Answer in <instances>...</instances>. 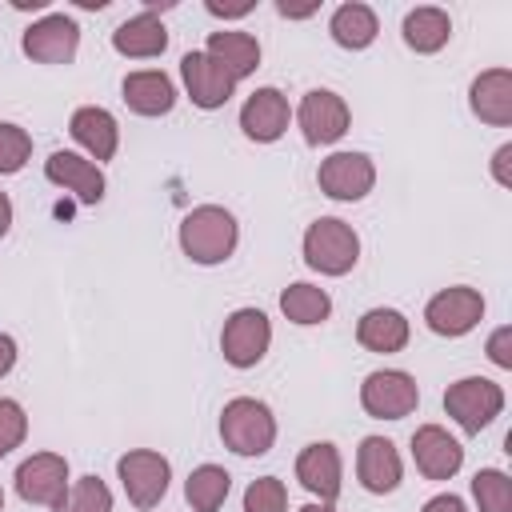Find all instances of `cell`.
<instances>
[{
    "mask_svg": "<svg viewBox=\"0 0 512 512\" xmlns=\"http://www.w3.org/2000/svg\"><path fill=\"white\" fill-rule=\"evenodd\" d=\"M180 248L196 264H220L236 248V220L220 204H200L180 224Z\"/></svg>",
    "mask_w": 512,
    "mask_h": 512,
    "instance_id": "1",
    "label": "cell"
},
{
    "mask_svg": "<svg viewBox=\"0 0 512 512\" xmlns=\"http://www.w3.org/2000/svg\"><path fill=\"white\" fill-rule=\"evenodd\" d=\"M220 436L236 456H264L276 440V420H272L268 404H260L252 396H236L224 404Z\"/></svg>",
    "mask_w": 512,
    "mask_h": 512,
    "instance_id": "2",
    "label": "cell"
},
{
    "mask_svg": "<svg viewBox=\"0 0 512 512\" xmlns=\"http://www.w3.org/2000/svg\"><path fill=\"white\" fill-rule=\"evenodd\" d=\"M304 260L324 272V276H344L356 260H360V240L356 232L336 220V216H320L308 232H304Z\"/></svg>",
    "mask_w": 512,
    "mask_h": 512,
    "instance_id": "3",
    "label": "cell"
},
{
    "mask_svg": "<svg viewBox=\"0 0 512 512\" xmlns=\"http://www.w3.org/2000/svg\"><path fill=\"white\" fill-rule=\"evenodd\" d=\"M444 408L448 416L464 428V432H480L488 428L500 408H504V392L496 380H484V376H468V380H456L448 392H444Z\"/></svg>",
    "mask_w": 512,
    "mask_h": 512,
    "instance_id": "4",
    "label": "cell"
},
{
    "mask_svg": "<svg viewBox=\"0 0 512 512\" xmlns=\"http://www.w3.org/2000/svg\"><path fill=\"white\" fill-rule=\"evenodd\" d=\"M420 400V388L408 372H396V368H384V372H372L364 384H360V404L368 416L376 420H400L416 408Z\"/></svg>",
    "mask_w": 512,
    "mask_h": 512,
    "instance_id": "5",
    "label": "cell"
},
{
    "mask_svg": "<svg viewBox=\"0 0 512 512\" xmlns=\"http://www.w3.org/2000/svg\"><path fill=\"white\" fill-rule=\"evenodd\" d=\"M268 344H272V324L260 308H240L228 316L220 348H224V360L232 368H252L268 352Z\"/></svg>",
    "mask_w": 512,
    "mask_h": 512,
    "instance_id": "6",
    "label": "cell"
},
{
    "mask_svg": "<svg viewBox=\"0 0 512 512\" xmlns=\"http://www.w3.org/2000/svg\"><path fill=\"white\" fill-rule=\"evenodd\" d=\"M116 472H120V484L136 508H156L160 496L168 492V460L160 452L136 448V452L120 456Z\"/></svg>",
    "mask_w": 512,
    "mask_h": 512,
    "instance_id": "7",
    "label": "cell"
},
{
    "mask_svg": "<svg viewBox=\"0 0 512 512\" xmlns=\"http://www.w3.org/2000/svg\"><path fill=\"white\" fill-rule=\"evenodd\" d=\"M16 492L28 504H48L56 508L68 496V460L56 452H36L16 468Z\"/></svg>",
    "mask_w": 512,
    "mask_h": 512,
    "instance_id": "8",
    "label": "cell"
},
{
    "mask_svg": "<svg viewBox=\"0 0 512 512\" xmlns=\"http://www.w3.org/2000/svg\"><path fill=\"white\" fill-rule=\"evenodd\" d=\"M484 316V296L476 288H444L428 300L424 320L436 336H464Z\"/></svg>",
    "mask_w": 512,
    "mask_h": 512,
    "instance_id": "9",
    "label": "cell"
},
{
    "mask_svg": "<svg viewBox=\"0 0 512 512\" xmlns=\"http://www.w3.org/2000/svg\"><path fill=\"white\" fill-rule=\"evenodd\" d=\"M76 48H80V28L64 12H52L24 32V52L40 64H68L76 56Z\"/></svg>",
    "mask_w": 512,
    "mask_h": 512,
    "instance_id": "10",
    "label": "cell"
},
{
    "mask_svg": "<svg viewBox=\"0 0 512 512\" xmlns=\"http://www.w3.org/2000/svg\"><path fill=\"white\" fill-rule=\"evenodd\" d=\"M296 120H300V132L308 144H332L348 132V104L328 88H312L300 100Z\"/></svg>",
    "mask_w": 512,
    "mask_h": 512,
    "instance_id": "11",
    "label": "cell"
},
{
    "mask_svg": "<svg viewBox=\"0 0 512 512\" xmlns=\"http://www.w3.org/2000/svg\"><path fill=\"white\" fill-rule=\"evenodd\" d=\"M376 184V168L364 152H336L320 164V188L332 200H360Z\"/></svg>",
    "mask_w": 512,
    "mask_h": 512,
    "instance_id": "12",
    "label": "cell"
},
{
    "mask_svg": "<svg viewBox=\"0 0 512 512\" xmlns=\"http://www.w3.org/2000/svg\"><path fill=\"white\" fill-rule=\"evenodd\" d=\"M180 76H184V88H188L196 108H220L236 92V80L220 64H212L204 52H188L180 60Z\"/></svg>",
    "mask_w": 512,
    "mask_h": 512,
    "instance_id": "13",
    "label": "cell"
},
{
    "mask_svg": "<svg viewBox=\"0 0 512 512\" xmlns=\"http://www.w3.org/2000/svg\"><path fill=\"white\" fill-rule=\"evenodd\" d=\"M412 456H416V468L428 480H448L464 464V448L440 424H424V428L412 432Z\"/></svg>",
    "mask_w": 512,
    "mask_h": 512,
    "instance_id": "14",
    "label": "cell"
},
{
    "mask_svg": "<svg viewBox=\"0 0 512 512\" xmlns=\"http://www.w3.org/2000/svg\"><path fill=\"white\" fill-rule=\"evenodd\" d=\"M240 128H244V136L260 140V144L280 140L288 128V100L276 88H256L240 108Z\"/></svg>",
    "mask_w": 512,
    "mask_h": 512,
    "instance_id": "15",
    "label": "cell"
},
{
    "mask_svg": "<svg viewBox=\"0 0 512 512\" xmlns=\"http://www.w3.org/2000/svg\"><path fill=\"white\" fill-rule=\"evenodd\" d=\"M296 480L312 496H320V504H332L340 496V452L332 444H324V440L308 444L300 452V460H296Z\"/></svg>",
    "mask_w": 512,
    "mask_h": 512,
    "instance_id": "16",
    "label": "cell"
},
{
    "mask_svg": "<svg viewBox=\"0 0 512 512\" xmlns=\"http://www.w3.org/2000/svg\"><path fill=\"white\" fill-rule=\"evenodd\" d=\"M356 476L368 492L384 496L400 484V456H396V444L384 440V436H368L356 452Z\"/></svg>",
    "mask_w": 512,
    "mask_h": 512,
    "instance_id": "17",
    "label": "cell"
},
{
    "mask_svg": "<svg viewBox=\"0 0 512 512\" xmlns=\"http://www.w3.org/2000/svg\"><path fill=\"white\" fill-rule=\"evenodd\" d=\"M468 100H472V112H476L480 120H488V124H496V128L512 124V72H508V68H488V72H480V76L472 80Z\"/></svg>",
    "mask_w": 512,
    "mask_h": 512,
    "instance_id": "18",
    "label": "cell"
},
{
    "mask_svg": "<svg viewBox=\"0 0 512 512\" xmlns=\"http://www.w3.org/2000/svg\"><path fill=\"white\" fill-rule=\"evenodd\" d=\"M44 176L52 184H64L68 192H76L84 204H96L104 196V172L76 152H52L44 164Z\"/></svg>",
    "mask_w": 512,
    "mask_h": 512,
    "instance_id": "19",
    "label": "cell"
},
{
    "mask_svg": "<svg viewBox=\"0 0 512 512\" xmlns=\"http://www.w3.org/2000/svg\"><path fill=\"white\" fill-rule=\"evenodd\" d=\"M124 104H128L132 112H140V116H164V112H172V104H176V88H172V80H168L164 72H156V68L132 72V76H124Z\"/></svg>",
    "mask_w": 512,
    "mask_h": 512,
    "instance_id": "20",
    "label": "cell"
},
{
    "mask_svg": "<svg viewBox=\"0 0 512 512\" xmlns=\"http://www.w3.org/2000/svg\"><path fill=\"white\" fill-rule=\"evenodd\" d=\"M204 56H208L212 64H220L232 80H244V76L256 72V64H260V44H256V36H248V32H212Z\"/></svg>",
    "mask_w": 512,
    "mask_h": 512,
    "instance_id": "21",
    "label": "cell"
},
{
    "mask_svg": "<svg viewBox=\"0 0 512 512\" xmlns=\"http://www.w3.org/2000/svg\"><path fill=\"white\" fill-rule=\"evenodd\" d=\"M112 48H116L120 56H136V60L160 56V52L168 48V32H164V24H160L152 12H140V16H128V20L112 32Z\"/></svg>",
    "mask_w": 512,
    "mask_h": 512,
    "instance_id": "22",
    "label": "cell"
},
{
    "mask_svg": "<svg viewBox=\"0 0 512 512\" xmlns=\"http://www.w3.org/2000/svg\"><path fill=\"white\" fill-rule=\"evenodd\" d=\"M68 132H72V140L84 144L96 160H112L120 132H116V116H112L108 108H96V104H92V108H76Z\"/></svg>",
    "mask_w": 512,
    "mask_h": 512,
    "instance_id": "23",
    "label": "cell"
},
{
    "mask_svg": "<svg viewBox=\"0 0 512 512\" xmlns=\"http://www.w3.org/2000/svg\"><path fill=\"white\" fill-rule=\"evenodd\" d=\"M356 340L368 352H400L408 344V320L396 308H372L356 324Z\"/></svg>",
    "mask_w": 512,
    "mask_h": 512,
    "instance_id": "24",
    "label": "cell"
},
{
    "mask_svg": "<svg viewBox=\"0 0 512 512\" xmlns=\"http://www.w3.org/2000/svg\"><path fill=\"white\" fill-rule=\"evenodd\" d=\"M328 32H332V40L340 44V48H368L372 40H376V32H380V24H376V12L368 8V4H340L336 12H332V24H328Z\"/></svg>",
    "mask_w": 512,
    "mask_h": 512,
    "instance_id": "25",
    "label": "cell"
},
{
    "mask_svg": "<svg viewBox=\"0 0 512 512\" xmlns=\"http://www.w3.org/2000/svg\"><path fill=\"white\" fill-rule=\"evenodd\" d=\"M452 36V20L440 8H412L404 16V44L416 52H440Z\"/></svg>",
    "mask_w": 512,
    "mask_h": 512,
    "instance_id": "26",
    "label": "cell"
},
{
    "mask_svg": "<svg viewBox=\"0 0 512 512\" xmlns=\"http://www.w3.org/2000/svg\"><path fill=\"white\" fill-rule=\"evenodd\" d=\"M228 488H232V476H228L224 468L200 464V468H192V476H188V484H184V496H188L192 512H220Z\"/></svg>",
    "mask_w": 512,
    "mask_h": 512,
    "instance_id": "27",
    "label": "cell"
},
{
    "mask_svg": "<svg viewBox=\"0 0 512 512\" xmlns=\"http://www.w3.org/2000/svg\"><path fill=\"white\" fill-rule=\"evenodd\" d=\"M280 312H284L292 324H320V320H328L332 300H328V292L316 288V284H288V288L280 292Z\"/></svg>",
    "mask_w": 512,
    "mask_h": 512,
    "instance_id": "28",
    "label": "cell"
},
{
    "mask_svg": "<svg viewBox=\"0 0 512 512\" xmlns=\"http://www.w3.org/2000/svg\"><path fill=\"white\" fill-rule=\"evenodd\" d=\"M56 512H112V492L100 476H80L56 504Z\"/></svg>",
    "mask_w": 512,
    "mask_h": 512,
    "instance_id": "29",
    "label": "cell"
},
{
    "mask_svg": "<svg viewBox=\"0 0 512 512\" xmlns=\"http://www.w3.org/2000/svg\"><path fill=\"white\" fill-rule=\"evenodd\" d=\"M472 496L480 512H512V480L500 468H484L472 480Z\"/></svg>",
    "mask_w": 512,
    "mask_h": 512,
    "instance_id": "30",
    "label": "cell"
},
{
    "mask_svg": "<svg viewBox=\"0 0 512 512\" xmlns=\"http://www.w3.org/2000/svg\"><path fill=\"white\" fill-rule=\"evenodd\" d=\"M284 504H288V496L276 476H260L244 492V512H284Z\"/></svg>",
    "mask_w": 512,
    "mask_h": 512,
    "instance_id": "31",
    "label": "cell"
},
{
    "mask_svg": "<svg viewBox=\"0 0 512 512\" xmlns=\"http://www.w3.org/2000/svg\"><path fill=\"white\" fill-rule=\"evenodd\" d=\"M32 156V136L16 124H0V172H20Z\"/></svg>",
    "mask_w": 512,
    "mask_h": 512,
    "instance_id": "32",
    "label": "cell"
},
{
    "mask_svg": "<svg viewBox=\"0 0 512 512\" xmlns=\"http://www.w3.org/2000/svg\"><path fill=\"white\" fill-rule=\"evenodd\" d=\"M24 432H28V416H24V408H20L16 400H0V460L24 440Z\"/></svg>",
    "mask_w": 512,
    "mask_h": 512,
    "instance_id": "33",
    "label": "cell"
},
{
    "mask_svg": "<svg viewBox=\"0 0 512 512\" xmlns=\"http://www.w3.org/2000/svg\"><path fill=\"white\" fill-rule=\"evenodd\" d=\"M508 340H512V328H496L492 340H488V356L500 364V368H512V352H508Z\"/></svg>",
    "mask_w": 512,
    "mask_h": 512,
    "instance_id": "34",
    "label": "cell"
},
{
    "mask_svg": "<svg viewBox=\"0 0 512 512\" xmlns=\"http://www.w3.org/2000/svg\"><path fill=\"white\" fill-rule=\"evenodd\" d=\"M424 512H464V500L460 496H432L428 504H424Z\"/></svg>",
    "mask_w": 512,
    "mask_h": 512,
    "instance_id": "35",
    "label": "cell"
},
{
    "mask_svg": "<svg viewBox=\"0 0 512 512\" xmlns=\"http://www.w3.org/2000/svg\"><path fill=\"white\" fill-rule=\"evenodd\" d=\"M508 160H512V144H504L500 152H496V180L508 188L512 184V172H508Z\"/></svg>",
    "mask_w": 512,
    "mask_h": 512,
    "instance_id": "36",
    "label": "cell"
},
{
    "mask_svg": "<svg viewBox=\"0 0 512 512\" xmlns=\"http://www.w3.org/2000/svg\"><path fill=\"white\" fill-rule=\"evenodd\" d=\"M12 364H16V344H12V336L0 332V376H4Z\"/></svg>",
    "mask_w": 512,
    "mask_h": 512,
    "instance_id": "37",
    "label": "cell"
},
{
    "mask_svg": "<svg viewBox=\"0 0 512 512\" xmlns=\"http://www.w3.org/2000/svg\"><path fill=\"white\" fill-rule=\"evenodd\" d=\"M8 224H12V200L0 192V236L8 232Z\"/></svg>",
    "mask_w": 512,
    "mask_h": 512,
    "instance_id": "38",
    "label": "cell"
},
{
    "mask_svg": "<svg viewBox=\"0 0 512 512\" xmlns=\"http://www.w3.org/2000/svg\"><path fill=\"white\" fill-rule=\"evenodd\" d=\"M300 512H336V508H332V504H304Z\"/></svg>",
    "mask_w": 512,
    "mask_h": 512,
    "instance_id": "39",
    "label": "cell"
},
{
    "mask_svg": "<svg viewBox=\"0 0 512 512\" xmlns=\"http://www.w3.org/2000/svg\"><path fill=\"white\" fill-rule=\"evenodd\" d=\"M0 508H4V492H0Z\"/></svg>",
    "mask_w": 512,
    "mask_h": 512,
    "instance_id": "40",
    "label": "cell"
}]
</instances>
